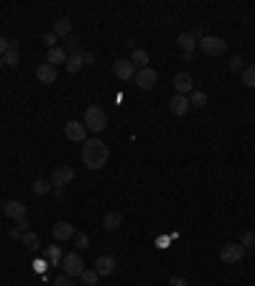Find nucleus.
Wrapping results in <instances>:
<instances>
[{"label":"nucleus","mask_w":255,"mask_h":286,"mask_svg":"<svg viewBox=\"0 0 255 286\" xmlns=\"http://www.w3.org/2000/svg\"><path fill=\"white\" fill-rule=\"evenodd\" d=\"M107 159H110V148H107L105 141H100V138H87L84 141V146H82V161H84L87 169L97 171V169H102L107 164Z\"/></svg>","instance_id":"f257e3e1"},{"label":"nucleus","mask_w":255,"mask_h":286,"mask_svg":"<svg viewBox=\"0 0 255 286\" xmlns=\"http://www.w3.org/2000/svg\"><path fill=\"white\" fill-rule=\"evenodd\" d=\"M84 128H89L95 133H102L107 128V113L100 105H89L84 110Z\"/></svg>","instance_id":"f03ea898"},{"label":"nucleus","mask_w":255,"mask_h":286,"mask_svg":"<svg viewBox=\"0 0 255 286\" xmlns=\"http://www.w3.org/2000/svg\"><path fill=\"white\" fill-rule=\"evenodd\" d=\"M199 49L207 54V56H222L227 51V41L220 38V36H204L202 41H197Z\"/></svg>","instance_id":"7ed1b4c3"},{"label":"nucleus","mask_w":255,"mask_h":286,"mask_svg":"<svg viewBox=\"0 0 255 286\" xmlns=\"http://www.w3.org/2000/svg\"><path fill=\"white\" fill-rule=\"evenodd\" d=\"M61 266H64V274L72 276V279H79L82 271H84V261H82L79 253H66V256L61 258Z\"/></svg>","instance_id":"20e7f679"},{"label":"nucleus","mask_w":255,"mask_h":286,"mask_svg":"<svg viewBox=\"0 0 255 286\" xmlns=\"http://www.w3.org/2000/svg\"><path fill=\"white\" fill-rule=\"evenodd\" d=\"M135 84L141 90H153L158 84V72L153 67H146V69H138L135 72Z\"/></svg>","instance_id":"39448f33"},{"label":"nucleus","mask_w":255,"mask_h":286,"mask_svg":"<svg viewBox=\"0 0 255 286\" xmlns=\"http://www.w3.org/2000/svg\"><path fill=\"white\" fill-rule=\"evenodd\" d=\"M74 179V169L72 166H66V164H61V166H54V171H51V184L56 187V189H61L64 184H69Z\"/></svg>","instance_id":"423d86ee"},{"label":"nucleus","mask_w":255,"mask_h":286,"mask_svg":"<svg viewBox=\"0 0 255 286\" xmlns=\"http://www.w3.org/2000/svg\"><path fill=\"white\" fill-rule=\"evenodd\" d=\"M243 256H245V248H243L240 243H227V246L220 248V258H222L225 263H240Z\"/></svg>","instance_id":"0eeeda50"},{"label":"nucleus","mask_w":255,"mask_h":286,"mask_svg":"<svg viewBox=\"0 0 255 286\" xmlns=\"http://www.w3.org/2000/svg\"><path fill=\"white\" fill-rule=\"evenodd\" d=\"M112 72H115V77L120 79V82H128V79H135V67H133V61L130 59H118L115 64H112Z\"/></svg>","instance_id":"6e6552de"},{"label":"nucleus","mask_w":255,"mask_h":286,"mask_svg":"<svg viewBox=\"0 0 255 286\" xmlns=\"http://www.w3.org/2000/svg\"><path fill=\"white\" fill-rule=\"evenodd\" d=\"M74 233H77V230H74V225H72V223H66V220H59V223L51 228V235H54L59 243L72 240V238H74Z\"/></svg>","instance_id":"1a4fd4ad"},{"label":"nucleus","mask_w":255,"mask_h":286,"mask_svg":"<svg viewBox=\"0 0 255 286\" xmlns=\"http://www.w3.org/2000/svg\"><path fill=\"white\" fill-rule=\"evenodd\" d=\"M66 138L74 141V143H84V141H87V128H84V123L69 120V123H66Z\"/></svg>","instance_id":"9d476101"},{"label":"nucleus","mask_w":255,"mask_h":286,"mask_svg":"<svg viewBox=\"0 0 255 286\" xmlns=\"http://www.w3.org/2000/svg\"><path fill=\"white\" fill-rule=\"evenodd\" d=\"M169 110H171V115H176V118L187 115V113H189V97H187V95H174V97L169 100Z\"/></svg>","instance_id":"9b49d317"},{"label":"nucleus","mask_w":255,"mask_h":286,"mask_svg":"<svg viewBox=\"0 0 255 286\" xmlns=\"http://www.w3.org/2000/svg\"><path fill=\"white\" fill-rule=\"evenodd\" d=\"M192 87H194V79H192V74L181 72V74H176V77H174V90H176V95H187V97H189Z\"/></svg>","instance_id":"f8f14e48"},{"label":"nucleus","mask_w":255,"mask_h":286,"mask_svg":"<svg viewBox=\"0 0 255 286\" xmlns=\"http://www.w3.org/2000/svg\"><path fill=\"white\" fill-rule=\"evenodd\" d=\"M3 212H5V217H10V220H20V217H26V205L18 202V200H8V202L3 205Z\"/></svg>","instance_id":"ddd939ff"},{"label":"nucleus","mask_w":255,"mask_h":286,"mask_svg":"<svg viewBox=\"0 0 255 286\" xmlns=\"http://www.w3.org/2000/svg\"><path fill=\"white\" fill-rule=\"evenodd\" d=\"M36 79L43 82V84H54V82H56V67H51V64L36 67Z\"/></svg>","instance_id":"4468645a"},{"label":"nucleus","mask_w":255,"mask_h":286,"mask_svg":"<svg viewBox=\"0 0 255 286\" xmlns=\"http://www.w3.org/2000/svg\"><path fill=\"white\" fill-rule=\"evenodd\" d=\"M95 271H97V276H110L115 271V258L112 256H100L95 261Z\"/></svg>","instance_id":"2eb2a0df"},{"label":"nucleus","mask_w":255,"mask_h":286,"mask_svg":"<svg viewBox=\"0 0 255 286\" xmlns=\"http://www.w3.org/2000/svg\"><path fill=\"white\" fill-rule=\"evenodd\" d=\"M176 43H179V49H181L187 56H192V51H194V46H197V38H194L192 33H179V36H176Z\"/></svg>","instance_id":"dca6fc26"},{"label":"nucleus","mask_w":255,"mask_h":286,"mask_svg":"<svg viewBox=\"0 0 255 286\" xmlns=\"http://www.w3.org/2000/svg\"><path fill=\"white\" fill-rule=\"evenodd\" d=\"M130 61H133V67H135V69H146V67H148V61H151V56H148V51H146V49H133Z\"/></svg>","instance_id":"f3484780"},{"label":"nucleus","mask_w":255,"mask_h":286,"mask_svg":"<svg viewBox=\"0 0 255 286\" xmlns=\"http://www.w3.org/2000/svg\"><path fill=\"white\" fill-rule=\"evenodd\" d=\"M69 33H72V20L69 18H59L54 23V36L56 38H69Z\"/></svg>","instance_id":"a211bd4d"},{"label":"nucleus","mask_w":255,"mask_h":286,"mask_svg":"<svg viewBox=\"0 0 255 286\" xmlns=\"http://www.w3.org/2000/svg\"><path fill=\"white\" fill-rule=\"evenodd\" d=\"M66 51L64 49H59V46H54V49H49V54H46V64H51V67H56V64H64L66 61Z\"/></svg>","instance_id":"6ab92c4d"},{"label":"nucleus","mask_w":255,"mask_h":286,"mask_svg":"<svg viewBox=\"0 0 255 286\" xmlns=\"http://www.w3.org/2000/svg\"><path fill=\"white\" fill-rule=\"evenodd\" d=\"M64 67H66V72H69V74H77V72L84 67L82 54H69V56H66V61H64Z\"/></svg>","instance_id":"aec40b11"},{"label":"nucleus","mask_w":255,"mask_h":286,"mask_svg":"<svg viewBox=\"0 0 255 286\" xmlns=\"http://www.w3.org/2000/svg\"><path fill=\"white\" fill-rule=\"evenodd\" d=\"M102 225H105V230H118L123 225V212H107L102 217Z\"/></svg>","instance_id":"412c9836"},{"label":"nucleus","mask_w":255,"mask_h":286,"mask_svg":"<svg viewBox=\"0 0 255 286\" xmlns=\"http://www.w3.org/2000/svg\"><path fill=\"white\" fill-rule=\"evenodd\" d=\"M51 187H54V184H51V182H46V179H36V182L31 184V189H33V192H36L38 197L49 194V192H51Z\"/></svg>","instance_id":"4be33fe9"},{"label":"nucleus","mask_w":255,"mask_h":286,"mask_svg":"<svg viewBox=\"0 0 255 286\" xmlns=\"http://www.w3.org/2000/svg\"><path fill=\"white\" fill-rule=\"evenodd\" d=\"M189 105H194V107H204V105H207V92H204V90H194L192 97H189Z\"/></svg>","instance_id":"5701e85b"},{"label":"nucleus","mask_w":255,"mask_h":286,"mask_svg":"<svg viewBox=\"0 0 255 286\" xmlns=\"http://www.w3.org/2000/svg\"><path fill=\"white\" fill-rule=\"evenodd\" d=\"M20 243H23L26 248H31V251H36V248L41 246V238H38L36 233H23V238H20Z\"/></svg>","instance_id":"b1692460"},{"label":"nucleus","mask_w":255,"mask_h":286,"mask_svg":"<svg viewBox=\"0 0 255 286\" xmlns=\"http://www.w3.org/2000/svg\"><path fill=\"white\" fill-rule=\"evenodd\" d=\"M97 279H100V276H97V271H95V269H84V271H82V276H79L82 286H95L97 284Z\"/></svg>","instance_id":"393cba45"},{"label":"nucleus","mask_w":255,"mask_h":286,"mask_svg":"<svg viewBox=\"0 0 255 286\" xmlns=\"http://www.w3.org/2000/svg\"><path fill=\"white\" fill-rule=\"evenodd\" d=\"M20 61V54H18V49H8L5 51V56H3V64H8V67H15Z\"/></svg>","instance_id":"a878e982"},{"label":"nucleus","mask_w":255,"mask_h":286,"mask_svg":"<svg viewBox=\"0 0 255 286\" xmlns=\"http://www.w3.org/2000/svg\"><path fill=\"white\" fill-rule=\"evenodd\" d=\"M243 84L245 87H255V67H245L243 69Z\"/></svg>","instance_id":"bb28decb"},{"label":"nucleus","mask_w":255,"mask_h":286,"mask_svg":"<svg viewBox=\"0 0 255 286\" xmlns=\"http://www.w3.org/2000/svg\"><path fill=\"white\" fill-rule=\"evenodd\" d=\"M240 246H243V248H253V246H255V233L245 230V233L240 235Z\"/></svg>","instance_id":"cd10ccee"},{"label":"nucleus","mask_w":255,"mask_h":286,"mask_svg":"<svg viewBox=\"0 0 255 286\" xmlns=\"http://www.w3.org/2000/svg\"><path fill=\"white\" fill-rule=\"evenodd\" d=\"M230 69L243 74V69H245V61H243V56H233V59H230Z\"/></svg>","instance_id":"c85d7f7f"},{"label":"nucleus","mask_w":255,"mask_h":286,"mask_svg":"<svg viewBox=\"0 0 255 286\" xmlns=\"http://www.w3.org/2000/svg\"><path fill=\"white\" fill-rule=\"evenodd\" d=\"M74 243H77V248H79V251H84V248L89 246V238H87L84 233H74Z\"/></svg>","instance_id":"c756f323"},{"label":"nucleus","mask_w":255,"mask_h":286,"mask_svg":"<svg viewBox=\"0 0 255 286\" xmlns=\"http://www.w3.org/2000/svg\"><path fill=\"white\" fill-rule=\"evenodd\" d=\"M54 286H79V284H77L72 276H66V274H64V276H59V279L54 281Z\"/></svg>","instance_id":"7c9ffc66"},{"label":"nucleus","mask_w":255,"mask_h":286,"mask_svg":"<svg viewBox=\"0 0 255 286\" xmlns=\"http://www.w3.org/2000/svg\"><path fill=\"white\" fill-rule=\"evenodd\" d=\"M41 41H43L49 49H54V46H56V36H54V31H51V33H43V38H41Z\"/></svg>","instance_id":"2f4dec72"},{"label":"nucleus","mask_w":255,"mask_h":286,"mask_svg":"<svg viewBox=\"0 0 255 286\" xmlns=\"http://www.w3.org/2000/svg\"><path fill=\"white\" fill-rule=\"evenodd\" d=\"M169 286H189V281H187L184 276H171V279H169Z\"/></svg>","instance_id":"473e14b6"},{"label":"nucleus","mask_w":255,"mask_h":286,"mask_svg":"<svg viewBox=\"0 0 255 286\" xmlns=\"http://www.w3.org/2000/svg\"><path fill=\"white\" fill-rule=\"evenodd\" d=\"M10 49V41L5 38V36H0V56H5V51Z\"/></svg>","instance_id":"72a5a7b5"},{"label":"nucleus","mask_w":255,"mask_h":286,"mask_svg":"<svg viewBox=\"0 0 255 286\" xmlns=\"http://www.w3.org/2000/svg\"><path fill=\"white\" fill-rule=\"evenodd\" d=\"M49 256H51V261L56 263V261H59V256H61V251H59V248L54 246V248H49Z\"/></svg>","instance_id":"f704fd0d"},{"label":"nucleus","mask_w":255,"mask_h":286,"mask_svg":"<svg viewBox=\"0 0 255 286\" xmlns=\"http://www.w3.org/2000/svg\"><path fill=\"white\" fill-rule=\"evenodd\" d=\"M82 59H84V64H95V54H92V51L82 54Z\"/></svg>","instance_id":"c9c22d12"},{"label":"nucleus","mask_w":255,"mask_h":286,"mask_svg":"<svg viewBox=\"0 0 255 286\" xmlns=\"http://www.w3.org/2000/svg\"><path fill=\"white\" fill-rule=\"evenodd\" d=\"M10 238H13V240H20V238H23V230L13 228V230H10Z\"/></svg>","instance_id":"e433bc0d"},{"label":"nucleus","mask_w":255,"mask_h":286,"mask_svg":"<svg viewBox=\"0 0 255 286\" xmlns=\"http://www.w3.org/2000/svg\"><path fill=\"white\" fill-rule=\"evenodd\" d=\"M26 225H28V220H26V217L15 220V228H18V230H26Z\"/></svg>","instance_id":"4c0bfd02"},{"label":"nucleus","mask_w":255,"mask_h":286,"mask_svg":"<svg viewBox=\"0 0 255 286\" xmlns=\"http://www.w3.org/2000/svg\"><path fill=\"white\" fill-rule=\"evenodd\" d=\"M0 67H3V56H0Z\"/></svg>","instance_id":"58836bf2"}]
</instances>
